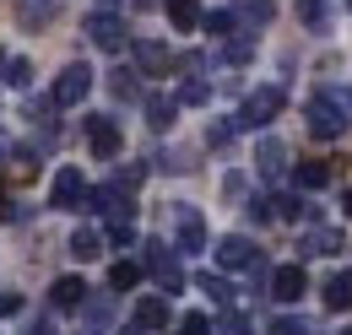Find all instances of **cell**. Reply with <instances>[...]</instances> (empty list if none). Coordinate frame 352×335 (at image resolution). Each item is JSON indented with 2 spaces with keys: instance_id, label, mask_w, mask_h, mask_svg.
<instances>
[{
  "instance_id": "29",
  "label": "cell",
  "mask_w": 352,
  "mask_h": 335,
  "mask_svg": "<svg viewBox=\"0 0 352 335\" xmlns=\"http://www.w3.org/2000/svg\"><path fill=\"white\" fill-rule=\"evenodd\" d=\"M206 97H212V86H206V82H184V86H179V103H206Z\"/></svg>"
},
{
  "instance_id": "15",
  "label": "cell",
  "mask_w": 352,
  "mask_h": 335,
  "mask_svg": "<svg viewBox=\"0 0 352 335\" xmlns=\"http://www.w3.org/2000/svg\"><path fill=\"white\" fill-rule=\"evenodd\" d=\"M325 308H336V314H347V308H352V270H342V276L325 281Z\"/></svg>"
},
{
  "instance_id": "6",
  "label": "cell",
  "mask_w": 352,
  "mask_h": 335,
  "mask_svg": "<svg viewBox=\"0 0 352 335\" xmlns=\"http://www.w3.org/2000/svg\"><path fill=\"white\" fill-rule=\"evenodd\" d=\"M309 130H314V135H325V141H336V135L347 130L342 103H336V97H314V103H309Z\"/></svg>"
},
{
  "instance_id": "13",
  "label": "cell",
  "mask_w": 352,
  "mask_h": 335,
  "mask_svg": "<svg viewBox=\"0 0 352 335\" xmlns=\"http://www.w3.org/2000/svg\"><path fill=\"white\" fill-rule=\"evenodd\" d=\"M168 319H174V314H168V297H141V303H135V325H141V330H163Z\"/></svg>"
},
{
  "instance_id": "16",
  "label": "cell",
  "mask_w": 352,
  "mask_h": 335,
  "mask_svg": "<svg viewBox=\"0 0 352 335\" xmlns=\"http://www.w3.org/2000/svg\"><path fill=\"white\" fill-rule=\"evenodd\" d=\"M71 254H76V259H98V254H103V233L76 227V233H71Z\"/></svg>"
},
{
  "instance_id": "1",
  "label": "cell",
  "mask_w": 352,
  "mask_h": 335,
  "mask_svg": "<svg viewBox=\"0 0 352 335\" xmlns=\"http://www.w3.org/2000/svg\"><path fill=\"white\" fill-rule=\"evenodd\" d=\"M276 114H282V86H261V92H250V97H244L239 125H244V130H261V125H271Z\"/></svg>"
},
{
  "instance_id": "28",
  "label": "cell",
  "mask_w": 352,
  "mask_h": 335,
  "mask_svg": "<svg viewBox=\"0 0 352 335\" xmlns=\"http://www.w3.org/2000/svg\"><path fill=\"white\" fill-rule=\"evenodd\" d=\"M179 335H212V319H206V314H184V319H179Z\"/></svg>"
},
{
  "instance_id": "24",
  "label": "cell",
  "mask_w": 352,
  "mask_h": 335,
  "mask_svg": "<svg viewBox=\"0 0 352 335\" xmlns=\"http://www.w3.org/2000/svg\"><path fill=\"white\" fill-rule=\"evenodd\" d=\"M298 184L304 189H325L331 184V163H298Z\"/></svg>"
},
{
  "instance_id": "26",
  "label": "cell",
  "mask_w": 352,
  "mask_h": 335,
  "mask_svg": "<svg viewBox=\"0 0 352 335\" xmlns=\"http://www.w3.org/2000/svg\"><path fill=\"white\" fill-rule=\"evenodd\" d=\"M6 82L16 86V92H28V86H33V65H28V60H6Z\"/></svg>"
},
{
  "instance_id": "14",
  "label": "cell",
  "mask_w": 352,
  "mask_h": 335,
  "mask_svg": "<svg viewBox=\"0 0 352 335\" xmlns=\"http://www.w3.org/2000/svg\"><path fill=\"white\" fill-rule=\"evenodd\" d=\"M135 60H141V71H152V76H163V71L174 65L168 43H152V38H141V43H135Z\"/></svg>"
},
{
  "instance_id": "4",
  "label": "cell",
  "mask_w": 352,
  "mask_h": 335,
  "mask_svg": "<svg viewBox=\"0 0 352 335\" xmlns=\"http://www.w3.org/2000/svg\"><path fill=\"white\" fill-rule=\"evenodd\" d=\"M92 92V65L87 60H71L65 71H60V82H54V103L65 108V103H82Z\"/></svg>"
},
{
  "instance_id": "7",
  "label": "cell",
  "mask_w": 352,
  "mask_h": 335,
  "mask_svg": "<svg viewBox=\"0 0 352 335\" xmlns=\"http://www.w3.org/2000/svg\"><path fill=\"white\" fill-rule=\"evenodd\" d=\"M82 211H98V216H109V227L114 222H131L135 206H131V195L125 189H87V206Z\"/></svg>"
},
{
  "instance_id": "30",
  "label": "cell",
  "mask_w": 352,
  "mask_h": 335,
  "mask_svg": "<svg viewBox=\"0 0 352 335\" xmlns=\"http://www.w3.org/2000/svg\"><path fill=\"white\" fill-rule=\"evenodd\" d=\"M141 178H146V168H120V173H114V189H125V195H131Z\"/></svg>"
},
{
  "instance_id": "17",
  "label": "cell",
  "mask_w": 352,
  "mask_h": 335,
  "mask_svg": "<svg viewBox=\"0 0 352 335\" xmlns=\"http://www.w3.org/2000/svg\"><path fill=\"white\" fill-rule=\"evenodd\" d=\"M174 114H179L174 97H146V125H152V130H168V125H174Z\"/></svg>"
},
{
  "instance_id": "41",
  "label": "cell",
  "mask_w": 352,
  "mask_h": 335,
  "mask_svg": "<svg viewBox=\"0 0 352 335\" xmlns=\"http://www.w3.org/2000/svg\"><path fill=\"white\" fill-rule=\"evenodd\" d=\"M342 335H352V330H342Z\"/></svg>"
},
{
  "instance_id": "3",
  "label": "cell",
  "mask_w": 352,
  "mask_h": 335,
  "mask_svg": "<svg viewBox=\"0 0 352 335\" xmlns=\"http://www.w3.org/2000/svg\"><path fill=\"white\" fill-rule=\"evenodd\" d=\"M82 27H87V38L98 43V49H125V43H131V33H125V16H114V11H92Z\"/></svg>"
},
{
  "instance_id": "31",
  "label": "cell",
  "mask_w": 352,
  "mask_h": 335,
  "mask_svg": "<svg viewBox=\"0 0 352 335\" xmlns=\"http://www.w3.org/2000/svg\"><path fill=\"white\" fill-rule=\"evenodd\" d=\"M298 16H304L309 27H320L325 22V0H298Z\"/></svg>"
},
{
  "instance_id": "34",
  "label": "cell",
  "mask_w": 352,
  "mask_h": 335,
  "mask_svg": "<svg viewBox=\"0 0 352 335\" xmlns=\"http://www.w3.org/2000/svg\"><path fill=\"white\" fill-rule=\"evenodd\" d=\"M11 314H22V292H0V319H11Z\"/></svg>"
},
{
  "instance_id": "8",
  "label": "cell",
  "mask_w": 352,
  "mask_h": 335,
  "mask_svg": "<svg viewBox=\"0 0 352 335\" xmlns=\"http://www.w3.org/2000/svg\"><path fill=\"white\" fill-rule=\"evenodd\" d=\"M54 206L60 211H82L87 206V178H82L76 168H60V173H54Z\"/></svg>"
},
{
  "instance_id": "39",
  "label": "cell",
  "mask_w": 352,
  "mask_h": 335,
  "mask_svg": "<svg viewBox=\"0 0 352 335\" xmlns=\"http://www.w3.org/2000/svg\"><path fill=\"white\" fill-rule=\"evenodd\" d=\"M135 5H152V0H135Z\"/></svg>"
},
{
  "instance_id": "35",
  "label": "cell",
  "mask_w": 352,
  "mask_h": 335,
  "mask_svg": "<svg viewBox=\"0 0 352 335\" xmlns=\"http://www.w3.org/2000/svg\"><path fill=\"white\" fill-rule=\"evenodd\" d=\"M271 206H276V216H282V222H293V216L304 211V206H298V200H293V195H282V200H271Z\"/></svg>"
},
{
  "instance_id": "22",
  "label": "cell",
  "mask_w": 352,
  "mask_h": 335,
  "mask_svg": "<svg viewBox=\"0 0 352 335\" xmlns=\"http://www.w3.org/2000/svg\"><path fill=\"white\" fill-rule=\"evenodd\" d=\"M336 249H342V233H331V227H320V233L304 238V254H336Z\"/></svg>"
},
{
  "instance_id": "20",
  "label": "cell",
  "mask_w": 352,
  "mask_h": 335,
  "mask_svg": "<svg viewBox=\"0 0 352 335\" xmlns=\"http://www.w3.org/2000/svg\"><path fill=\"white\" fill-rule=\"evenodd\" d=\"M109 92H114L120 103H135V97H141V82H135V71H109Z\"/></svg>"
},
{
  "instance_id": "9",
  "label": "cell",
  "mask_w": 352,
  "mask_h": 335,
  "mask_svg": "<svg viewBox=\"0 0 352 335\" xmlns=\"http://www.w3.org/2000/svg\"><path fill=\"white\" fill-rule=\"evenodd\" d=\"M304 287H309L304 265H276V270H271V297H276V303H298Z\"/></svg>"
},
{
  "instance_id": "32",
  "label": "cell",
  "mask_w": 352,
  "mask_h": 335,
  "mask_svg": "<svg viewBox=\"0 0 352 335\" xmlns=\"http://www.w3.org/2000/svg\"><path fill=\"white\" fill-rule=\"evenodd\" d=\"M222 335H250V319L244 314H222Z\"/></svg>"
},
{
  "instance_id": "21",
  "label": "cell",
  "mask_w": 352,
  "mask_h": 335,
  "mask_svg": "<svg viewBox=\"0 0 352 335\" xmlns=\"http://www.w3.org/2000/svg\"><path fill=\"white\" fill-rule=\"evenodd\" d=\"M6 173L28 184V178H38V157L33 152H6Z\"/></svg>"
},
{
  "instance_id": "27",
  "label": "cell",
  "mask_w": 352,
  "mask_h": 335,
  "mask_svg": "<svg viewBox=\"0 0 352 335\" xmlns=\"http://www.w3.org/2000/svg\"><path fill=\"white\" fill-rule=\"evenodd\" d=\"M195 287H201V292H206V297H217V303H233V287H228L222 276H201Z\"/></svg>"
},
{
  "instance_id": "36",
  "label": "cell",
  "mask_w": 352,
  "mask_h": 335,
  "mask_svg": "<svg viewBox=\"0 0 352 335\" xmlns=\"http://www.w3.org/2000/svg\"><path fill=\"white\" fill-rule=\"evenodd\" d=\"M271 335H304V325H298V319H276V325H271Z\"/></svg>"
},
{
  "instance_id": "33",
  "label": "cell",
  "mask_w": 352,
  "mask_h": 335,
  "mask_svg": "<svg viewBox=\"0 0 352 335\" xmlns=\"http://www.w3.org/2000/svg\"><path fill=\"white\" fill-rule=\"evenodd\" d=\"M201 22H206L212 33H228V27H233V11H212V16H201Z\"/></svg>"
},
{
  "instance_id": "11",
  "label": "cell",
  "mask_w": 352,
  "mask_h": 335,
  "mask_svg": "<svg viewBox=\"0 0 352 335\" xmlns=\"http://www.w3.org/2000/svg\"><path fill=\"white\" fill-rule=\"evenodd\" d=\"M179 249H184V254L206 249V222H201L190 206H179Z\"/></svg>"
},
{
  "instance_id": "18",
  "label": "cell",
  "mask_w": 352,
  "mask_h": 335,
  "mask_svg": "<svg viewBox=\"0 0 352 335\" xmlns=\"http://www.w3.org/2000/svg\"><path fill=\"white\" fill-rule=\"evenodd\" d=\"M135 281H141V265H135V259H120V265H109V292H131Z\"/></svg>"
},
{
  "instance_id": "10",
  "label": "cell",
  "mask_w": 352,
  "mask_h": 335,
  "mask_svg": "<svg viewBox=\"0 0 352 335\" xmlns=\"http://www.w3.org/2000/svg\"><path fill=\"white\" fill-rule=\"evenodd\" d=\"M255 259H261L255 244H250V238H239V233H228V238L217 244V265H222V270H250Z\"/></svg>"
},
{
  "instance_id": "12",
  "label": "cell",
  "mask_w": 352,
  "mask_h": 335,
  "mask_svg": "<svg viewBox=\"0 0 352 335\" xmlns=\"http://www.w3.org/2000/svg\"><path fill=\"white\" fill-rule=\"evenodd\" d=\"M49 303H54V308H82V303H87V287H82V276H60V281L49 287Z\"/></svg>"
},
{
  "instance_id": "37",
  "label": "cell",
  "mask_w": 352,
  "mask_h": 335,
  "mask_svg": "<svg viewBox=\"0 0 352 335\" xmlns=\"http://www.w3.org/2000/svg\"><path fill=\"white\" fill-rule=\"evenodd\" d=\"M342 211H347V216H352V189H347V195H342Z\"/></svg>"
},
{
  "instance_id": "25",
  "label": "cell",
  "mask_w": 352,
  "mask_h": 335,
  "mask_svg": "<svg viewBox=\"0 0 352 335\" xmlns=\"http://www.w3.org/2000/svg\"><path fill=\"white\" fill-rule=\"evenodd\" d=\"M82 308H87V325H98V330H103V325L114 319V297H87Z\"/></svg>"
},
{
  "instance_id": "5",
  "label": "cell",
  "mask_w": 352,
  "mask_h": 335,
  "mask_svg": "<svg viewBox=\"0 0 352 335\" xmlns=\"http://www.w3.org/2000/svg\"><path fill=\"white\" fill-rule=\"evenodd\" d=\"M141 265H146V270L163 281V292H179V287H184L179 259H174V249H168V244H146V249H141Z\"/></svg>"
},
{
  "instance_id": "38",
  "label": "cell",
  "mask_w": 352,
  "mask_h": 335,
  "mask_svg": "<svg viewBox=\"0 0 352 335\" xmlns=\"http://www.w3.org/2000/svg\"><path fill=\"white\" fill-rule=\"evenodd\" d=\"M28 335H49V325H33V330H28Z\"/></svg>"
},
{
  "instance_id": "19",
  "label": "cell",
  "mask_w": 352,
  "mask_h": 335,
  "mask_svg": "<svg viewBox=\"0 0 352 335\" xmlns=\"http://www.w3.org/2000/svg\"><path fill=\"white\" fill-rule=\"evenodd\" d=\"M168 22H174L179 33H195V22H201V5H195V0H168Z\"/></svg>"
},
{
  "instance_id": "2",
  "label": "cell",
  "mask_w": 352,
  "mask_h": 335,
  "mask_svg": "<svg viewBox=\"0 0 352 335\" xmlns=\"http://www.w3.org/2000/svg\"><path fill=\"white\" fill-rule=\"evenodd\" d=\"M87 146H92L98 163H109V157L125 152V135H120V125H114L109 114H92V119H87Z\"/></svg>"
},
{
  "instance_id": "40",
  "label": "cell",
  "mask_w": 352,
  "mask_h": 335,
  "mask_svg": "<svg viewBox=\"0 0 352 335\" xmlns=\"http://www.w3.org/2000/svg\"><path fill=\"white\" fill-rule=\"evenodd\" d=\"M103 5H114V0H103Z\"/></svg>"
},
{
  "instance_id": "23",
  "label": "cell",
  "mask_w": 352,
  "mask_h": 335,
  "mask_svg": "<svg viewBox=\"0 0 352 335\" xmlns=\"http://www.w3.org/2000/svg\"><path fill=\"white\" fill-rule=\"evenodd\" d=\"M282 157H287V152H282V141H271V135H265V141H261V173H265V178H276V173H282Z\"/></svg>"
}]
</instances>
